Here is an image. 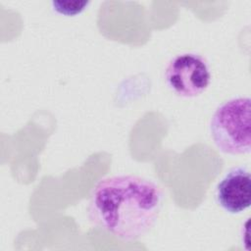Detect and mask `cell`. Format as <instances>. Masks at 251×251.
Returning <instances> with one entry per match:
<instances>
[{
	"mask_svg": "<svg viewBox=\"0 0 251 251\" xmlns=\"http://www.w3.org/2000/svg\"><path fill=\"white\" fill-rule=\"evenodd\" d=\"M164 194L152 180L119 175L99 180L87 206L89 222L124 241L146 235L161 213Z\"/></svg>",
	"mask_w": 251,
	"mask_h": 251,
	"instance_id": "obj_1",
	"label": "cell"
},
{
	"mask_svg": "<svg viewBox=\"0 0 251 251\" xmlns=\"http://www.w3.org/2000/svg\"><path fill=\"white\" fill-rule=\"evenodd\" d=\"M251 101L236 97L222 103L210 121V134L223 153L248 154L251 149Z\"/></svg>",
	"mask_w": 251,
	"mask_h": 251,
	"instance_id": "obj_2",
	"label": "cell"
},
{
	"mask_svg": "<svg viewBox=\"0 0 251 251\" xmlns=\"http://www.w3.org/2000/svg\"><path fill=\"white\" fill-rule=\"evenodd\" d=\"M208 61L202 55L185 52L172 58L165 69V80L177 96L192 98L203 93L211 82Z\"/></svg>",
	"mask_w": 251,
	"mask_h": 251,
	"instance_id": "obj_3",
	"label": "cell"
},
{
	"mask_svg": "<svg viewBox=\"0 0 251 251\" xmlns=\"http://www.w3.org/2000/svg\"><path fill=\"white\" fill-rule=\"evenodd\" d=\"M216 201L226 212L239 214L251 204V177L249 170L233 167L222 177L216 187Z\"/></svg>",
	"mask_w": 251,
	"mask_h": 251,
	"instance_id": "obj_4",
	"label": "cell"
},
{
	"mask_svg": "<svg viewBox=\"0 0 251 251\" xmlns=\"http://www.w3.org/2000/svg\"><path fill=\"white\" fill-rule=\"evenodd\" d=\"M89 4L88 1H75V2H62V1H53V9L59 14L66 16H75L81 13L85 7Z\"/></svg>",
	"mask_w": 251,
	"mask_h": 251,
	"instance_id": "obj_5",
	"label": "cell"
}]
</instances>
